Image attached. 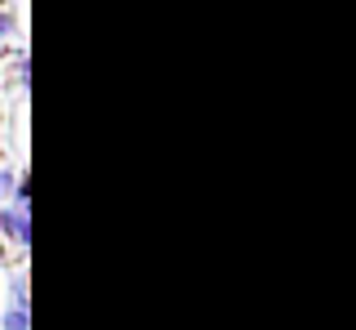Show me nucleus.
Here are the masks:
<instances>
[{
  "label": "nucleus",
  "mask_w": 356,
  "mask_h": 330,
  "mask_svg": "<svg viewBox=\"0 0 356 330\" xmlns=\"http://www.w3.org/2000/svg\"><path fill=\"white\" fill-rule=\"evenodd\" d=\"M0 268H9V246L0 241Z\"/></svg>",
  "instance_id": "0eeeda50"
},
{
  "label": "nucleus",
  "mask_w": 356,
  "mask_h": 330,
  "mask_svg": "<svg viewBox=\"0 0 356 330\" xmlns=\"http://www.w3.org/2000/svg\"><path fill=\"white\" fill-rule=\"evenodd\" d=\"M18 188V170L9 161H0V201H9V192Z\"/></svg>",
  "instance_id": "20e7f679"
},
{
  "label": "nucleus",
  "mask_w": 356,
  "mask_h": 330,
  "mask_svg": "<svg viewBox=\"0 0 356 330\" xmlns=\"http://www.w3.org/2000/svg\"><path fill=\"white\" fill-rule=\"evenodd\" d=\"M0 330H31V313L27 308H0Z\"/></svg>",
  "instance_id": "f03ea898"
},
{
  "label": "nucleus",
  "mask_w": 356,
  "mask_h": 330,
  "mask_svg": "<svg viewBox=\"0 0 356 330\" xmlns=\"http://www.w3.org/2000/svg\"><path fill=\"white\" fill-rule=\"evenodd\" d=\"M9 304H14V308H31L27 304V272H22V268H14V272H9Z\"/></svg>",
  "instance_id": "7ed1b4c3"
},
{
  "label": "nucleus",
  "mask_w": 356,
  "mask_h": 330,
  "mask_svg": "<svg viewBox=\"0 0 356 330\" xmlns=\"http://www.w3.org/2000/svg\"><path fill=\"white\" fill-rule=\"evenodd\" d=\"M18 31V14L14 9H0V40H9Z\"/></svg>",
  "instance_id": "39448f33"
},
{
  "label": "nucleus",
  "mask_w": 356,
  "mask_h": 330,
  "mask_svg": "<svg viewBox=\"0 0 356 330\" xmlns=\"http://www.w3.org/2000/svg\"><path fill=\"white\" fill-rule=\"evenodd\" d=\"M9 5H14V0H0V9H9Z\"/></svg>",
  "instance_id": "6e6552de"
},
{
  "label": "nucleus",
  "mask_w": 356,
  "mask_h": 330,
  "mask_svg": "<svg viewBox=\"0 0 356 330\" xmlns=\"http://www.w3.org/2000/svg\"><path fill=\"white\" fill-rule=\"evenodd\" d=\"M14 76H18V85H27V76H31V58H27V54H14Z\"/></svg>",
  "instance_id": "423d86ee"
},
{
  "label": "nucleus",
  "mask_w": 356,
  "mask_h": 330,
  "mask_svg": "<svg viewBox=\"0 0 356 330\" xmlns=\"http://www.w3.org/2000/svg\"><path fill=\"white\" fill-rule=\"evenodd\" d=\"M0 161H5V148H0Z\"/></svg>",
  "instance_id": "1a4fd4ad"
},
{
  "label": "nucleus",
  "mask_w": 356,
  "mask_h": 330,
  "mask_svg": "<svg viewBox=\"0 0 356 330\" xmlns=\"http://www.w3.org/2000/svg\"><path fill=\"white\" fill-rule=\"evenodd\" d=\"M0 241L22 255L31 246V214H18L14 205H0Z\"/></svg>",
  "instance_id": "f257e3e1"
}]
</instances>
